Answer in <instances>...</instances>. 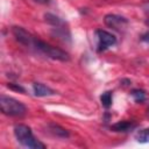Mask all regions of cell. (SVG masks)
<instances>
[{
  "label": "cell",
  "instance_id": "6da1fadb",
  "mask_svg": "<svg viewBox=\"0 0 149 149\" xmlns=\"http://www.w3.org/2000/svg\"><path fill=\"white\" fill-rule=\"evenodd\" d=\"M31 48H34L36 51H38L40 54L51 58V59H56V61H61V62H66L70 59V56L68 52H65L64 50L57 48V47H54L37 37L34 36L33 38V42H31Z\"/></svg>",
  "mask_w": 149,
  "mask_h": 149
},
{
  "label": "cell",
  "instance_id": "7a4b0ae2",
  "mask_svg": "<svg viewBox=\"0 0 149 149\" xmlns=\"http://www.w3.org/2000/svg\"><path fill=\"white\" fill-rule=\"evenodd\" d=\"M14 135H15L17 142H20L23 147L31 148V149H44L45 148V144L40 142L33 135L30 127H28L26 125H21V123L16 125L14 127Z\"/></svg>",
  "mask_w": 149,
  "mask_h": 149
},
{
  "label": "cell",
  "instance_id": "3957f363",
  "mask_svg": "<svg viewBox=\"0 0 149 149\" xmlns=\"http://www.w3.org/2000/svg\"><path fill=\"white\" fill-rule=\"evenodd\" d=\"M0 108L1 112L8 116H23L27 112L26 106L21 101L6 95L0 97Z\"/></svg>",
  "mask_w": 149,
  "mask_h": 149
},
{
  "label": "cell",
  "instance_id": "277c9868",
  "mask_svg": "<svg viewBox=\"0 0 149 149\" xmlns=\"http://www.w3.org/2000/svg\"><path fill=\"white\" fill-rule=\"evenodd\" d=\"M95 34L98 37V50L99 51H104V50L108 49L109 47H113L116 43L115 36L109 31L99 29L95 31Z\"/></svg>",
  "mask_w": 149,
  "mask_h": 149
},
{
  "label": "cell",
  "instance_id": "5b68a950",
  "mask_svg": "<svg viewBox=\"0 0 149 149\" xmlns=\"http://www.w3.org/2000/svg\"><path fill=\"white\" fill-rule=\"evenodd\" d=\"M104 21H105L106 26H108L109 28H112L114 30H119V31H121V29H123L128 23L127 19L115 15V14H107L105 16Z\"/></svg>",
  "mask_w": 149,
  "mask_h": 149
},
{
  "label": "cell",
  "instance_id": "8992f818",
  "mask_svg": "<svg viewBox=\"0 0 149 149\" xmlns=\"http://www.w3.org/2000/svg\"><path fill=\"white\" fill-rule=\"evenodd\" d=\"M12 33H13L15 40L19 43H21V44H23L26 47H30L31 45L34 36L29 31H27L24 28H22V27H13Z\"/></svg>",
  "mask_w": 149,
  "mask_h": 149
},
{
  "label": "cell",
  "instance_id": "52a82bcc",
  "mask_svg": "<svg viewBox=\"0 0 149 149\" xmlns=\"http://www.w3.org/2000/svg\"><path fill=\"white\" fill-rule=\"evenodd\" d=\"M134 128H136V123L133 121H127V120L119 121L111 126V129L116 133H127V132L133 130Z\"/></svg>",
  "mask_w": 149,
  "mask_h": 149
},
{
  "label": "cell",
  "instance_id": "ba28073f",
  "mask_svg": "<svg viewBox=\"0 0 149 149\" xmlns=\"http://www.w3.org/2000/svg\"><path fill=\"white\" fill-rule=\"evenodd\" d=\"M33 90H34V94L36 97H47V95L55 94L54 90H51L49 86H47L42 83H35L33 85Z\"/></svg>",
  "mask_w": 149,
  "mask_h": 149
},
{
  "label": "cell",
  "instance_id": "9c48e42d",
  "mask_svg": "<svg viewBox=\"0 0 149 149\" xmlns=\"http://www.w3.org/2000/svg\"><path fill=\"white\" fill-rule=\"evenodd\" d=\"M49 129L54 135H56L58 137H68L69 136V132L58 125L51 123V125H49Z\"/></svg>",
  "mask_w": 149,
  "mask_h": 149
},
{
  "label": "cell",
  "instance_id": "30bf717a",
  "mask_svg": "<svg viewBox=\"0 0 149 149\" xmlns=\"http://www.w3.org/2000/svg\"><path fill=\"white\" fill-rule=\"evenodd\" d=\"M44 19H45V21H47L49 24H51V26H54V27H56V28H59V27H62V26L64 24V21H63V20H61L58 16L52 15V14H49V13L44 15Z\"/></svg>",
  "mask_w": 149,
  "mask_h": 149
},
{
  "label": "cell",
  "instance_id": "8fae6325",
  "mask_svg": "<svg viewBox=\"0 0 149 149\" xmlns=\"http://www.w3.org/2000/svg\"><path fill=\"white\" fill-rule=\"evenodd\" d=\"M136 140L140 143H147V142H149V128H144V129L140 130L136 134Z\"/></svg>",
  "mask_w": 149,
  "mask_h": 149
},
{
  "label": "cell",
  "instance_id": "7c38bea8",
  "mask_svg": "<svg viewBox=\"0 0 149 149\" xmlns=\"http://www.w3.org/2000/svg\"><path fill=\"white\" fill-rule=\"evenodd\" d=\"M132 97L134 98V100L136 102H143L146 100V93L143 90H140V88H135L132 91Z\"/></svg>",
  "mask_w": 149,
  "mask_h": 149
},
{
  "label": "cell",
  "instance_id": "4fadbf2b",
  "mask_svg": "<svg viewBox=\"0 0 149 149\" xmlns=\"http://www.w3.org/2000/svg\"><path fill=\"white\" fill-rule=\"evenodd\" d=\"M100 101H101V105L105 107V108H108L111 105H112V92L107 91L105 93H102L100 95Z\"/></svg>",
  "mask_w": 149,
  "mask_h": 149
},
{
  "label": "cell",
  "instance_id": "5bb4252c",
  "mask_svg": "<svg viewBox=\"0 0 149 149\" xmlns=\"http://www.w3.org/2000/svg\"><path fill=\"white\" fill-rule=\"evenodd\" d=\"M7 87L10 88V90H13V91H16V92H21V93H24V92H26V90H24L21 85H19V84L9 83V84H7Z\"/></svg>",
  "mask_w": 149,
  "mask_h": 149
},
{
  "label": "cell",
  "instance_id": "9a60e30c",
  "mask_svg": "<svg viewBox=\"0 0 149 149\" xmlns=\"http://www.w3.org/2000/svg\"><path fill=\"white\" fill-rule=\"evenodd\" d=\"M142 41H144V42H148V43H149V31H148V33H146V34L142 36Z\"/></svg>",
  "mask_w": 149,
  "mask_h": 149
},
{
  "label": "cell",
  "instance_id": "2e32d148",
  "mask_svg": "<svg viewBox=\"0 0 149 149\" xmlns=\"http://www.w3.org/2000/svg\"><path fill=\"white\" fill-rule=\"evenodd\" d=\"M35 2H38V3H42V5H47L50 2V0H34Z\"/></svg>",
  "mask_w": 149,
  "mask_h": 149
},
{
  "label": "cell",
  "instance_id": "e0dca14e",
  "mask_svg": "<svg viewBox=\"0 0 149 149\" xmlns=\"http://www.w3.org/2000/svg\"><path fill=\"white\" fill-rule=\"evenodd\" d=\"M146 9H147V12H149V3L146 5Z\"/></svg>",
  "mask_w": 149,
  "mask_h": 149
},
{
  "label": "cell",
  "instance_id": "ac0fdd59",
  "mask_svg": "<svg viewBox=\"0 0 149 149\" xmlns=\"http://www.w3.org/2000/svg\"><path fill=\"white\" fill-rule=\"evenodd\" d=\"M146 24H147V26H148V27H149V19H148V20H147V21H146Z\"/></svg>",
  "mask_w": 149,
  "mask_h": 149
},
{
  "label": "cell",
  "instance_id": "d6986e66",
  "mask_svg": "<svg viewBox=\"0 0 149 149\" xmlns=\"http://www.w3.org/2000/svg\"><path fill=\"white\" fill-rule=\"evenodd\" d=\"M148 113H149V108H148Z\"/></svg>",
  "mask_w": 149,
  "mask_h": 149
}]
</instances>
